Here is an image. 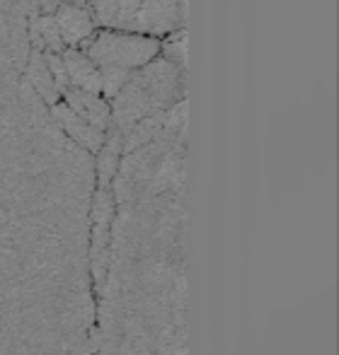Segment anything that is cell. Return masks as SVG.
Returning <instances> with one entry per match:
<instances>
[{
    "mask_svg": "<svg viewBox=\"0 0 339 355\" xmlns=\"http://www.w3.org/2000/svg\"><path fill=\"white\" fill-rule=\"evenodd\" d=\"M184 78L187 71L174 66L165 56H156L151 63L133 71L124 87L109 99L112 126L124 136L138 121L177 104L179 99H184Z\"/></svg>",
    "mask_w": 339,
    "mask_h": 355,
    "instance_id": "6da1fadb",
    "label": "cell"
},
{
    "mask_svg": "<svg viewBox=\"0 0 339 355\" xmlns=\"http://www.w3.org/2000/svg\"><path fill=\"white\" fill-rule=\"evenodd\" d=\"M102 73V94L112 99L124 87L133 71L160 56V39L131 29L99 27L94 37L83 46Z\"/></svg>",
    "mask_w": 339,
    "mask_h": 355,
    "instance_id": "7a4b0ae2",
    "label": "cell"
},
{
    "mask_svg": "<svg viewBox=\"0 0 339 355\" xmlns=\"http://www.w3.org/2000/svg\"><path fill=\"white\" fill-rule=\"evenodd\" d=\"M184 19H187V0H143L131 32L163 39L165 34L184 27Z\"/></svg>",
    "mask_w": 339,
    "mask_h": 355,
    "instance_id": "3957f363",
    "label": "cell"
},
{
    "mask_svg": "<svg viewBox=\"0 0 339 355\" xmlns=\"http://www.w3.org/2000/svg\"><path fill=\"white\" fill-rule=\"evenodd\" d=\"M53 19L61 32L63 46L83 49L97 32V19L88 3H61L53 10Z\"/></svg>",
    "mask_w": 339,
    "mask_h": 355,
    "instance_id": "277c9868",
    "label": "cell"
},
{
    "mask_svg": "<svg viewBox=\"0 0 339 355\" xmlns=\"http://www.w3.org/2000/svg\"><path fill=\"white\" fill-rule=\"evenodd\" d=\"M49 109H51L53 121L61 126V131L66 133L73 143L81 145L85 153H92V155L97 153L99 145L104 143V136H107V133L99 131V128H94L90 121H85L81 114L73 112V109L68 107L63 99H61V102H56V104H51Z\"/></svg>",
    "mask_w": 339,
    "mask_h": 355,
    "instance_id": "5b68a950",
    "label": "cell"
},
{
    "mask_svg": "<svg viewBox=\"0 0 339 355\" xmlns=\"http://www.w3.org/2000/svg\"><path fill=\"white\" fill-rule=\"evenodd\" d=\"M63 102L73 109L76 114H81L85 121H90L94 128L107 133L112 128V107H109V99L99 92H85V89H66L63 92Z\"/></svg>",
    "mask_w": 339,
    "mask_h": 355,
    "instance_id": "8992f818",
    "label": "cell"
},
{
    "mask_svg": "<svg viewBox=\"0 0 339 355\" xmlns=\"http://www.w3.org/2000/svg\"><path fill=\"white\" fill-rule=\"evenodd\" d=\"M61 53H63V61H66V68H68L71 87L102 94V73H99V68L94 66L92 58H90L83 49H76V46L63 49Z\"/></svg>",
    "mask_w": 339,
    "mask_h": 355,
    "instance_id": "52a82bcc",
    "label": "cell"
},
{
    "mask_svg": "<svg viewBox=\"0 0 339 355\" xmlns=\"http://www.w3.org/2000/svg\"><path fill=\"white\" fill-rule=\"evenodd\" d=\"M88 5L97 19V27L131 29L143 0H88Z\"/></svg>",
    "mask_w": 339,
    "mask_h": 355,
    "instance_id": "ba28073f",
    "label": "cell"
},
{
    "mask_svg": "<svg viewBox=\"0 0 339 355\" xmlns=\"http://www.w3.org/2000/svg\"><path fill=\"white\" fill-rule=\"evenodd\" d=\"M24 80L34 87V92L39 94L44 104H56L61 102V89L56 87L51 78V71L47 66V58H44V51L39 49H29L27 61H24Z\"/></svg>",
    "mask_w": 339,
    "mask_h": 355,
    "instance_id": "9c48e42d",
    "label": "cell"
},
{
    "mask_svg": "<svg viewBox=\"0 0 339 355\" xmlns=\"http://www.w3.org/2000/svg\"><path fill=\"white\" fill-rule=\"evenodd\" d=\"M97 162H94V169H97V187L107 189L112 184L114 174L119 169V162L124 157V136L117 131V128H109L107 136H104V143L99 145L97 153Z\"/></svg>",
    "mask_w": 339,
    "mask_h": 355,
    "instance_id": "30bf717a",
    "label": "cell"
},
{
    "mask_svg": "<svg viewBox=\"0 0 339 355\" xmlns=\"http://www.w3.org/2000/svg\"><path fill=\"white\" fill-rule=\"evenodd\" d=\"M160 56L187 71V29L179 27L160 39Z\"/></svg>",
    "mask_w": 339,
    "mask_h": 355,
    "instance_id": "8fae6325",
    "label": "cell"
},
{
    "mask_svg": "<svg viewBox=\"0 0 339 355\" xmlns=\"http://www.w3.org/2000/svg\"><path fill=\"white\" fill-rule=\"evenodd\" d=\"M44 58H47V66L51 71V78L56 83V87L61 89V97L68 87H71V80H68V68L66 61H63V53H53V51H44Z\"/></svg>",
    "mask_w": 339,
    "mask_h": 355,
    "instance_id": "7c38bea8",
    "label": "cell"
}]
</instances>
